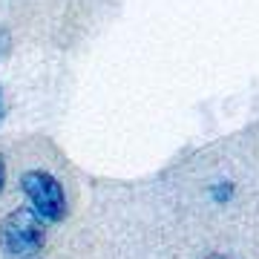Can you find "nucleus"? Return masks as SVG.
Returning a JSON list of instances; mask_svg holds the SVG:
<instances>
[{"instance_id":"nucleus-1","label":"nucleus","mask_w":259,"mask_h":259,"mask_svg":"<svg viewBox=\"0 0 259 259\" xmlns=\"http://www.w3.org/2000/svg\"><path fill=\"white\" fill-rule=\"evenodd\" d=\"M47 245V222L32 207H15L0 222V250L6 259H32Z\"/></svg>"},{"instance_id":"nucleus-2","label":"nucleus","mask_w":259,"mask_h":259,"mask_svg":"<svg viewBox=\"0 0 259 259\" xmlns=\"http://www.w3.org/2000/svg\"><path fill=\"white\" fill-rule=\"evenodd\" d=\"M20 190L26 196L29 207L44 219L47 225H58L66 219L69 213V202H66V190L58 182V176H52L49 170H26L20 176Z\"/></svg>"},{"instance_id":"nucleus-3","label":"nucleus","mask_w":259,"mask_h":259,"mask_svg":"<svg viewBox=\"0 0 259 259\" xmlns=\"http://www.w3.org/2000/svg\"><path fill=\"white\" fill-rule=\"evenodd\" d=\"M210 193H213V199H216V202H228V199H231V193H233V185H231V182H219V185L210 187Z\"/></svg>"},{"instance_id":"nucleus-4","label":"nucleus","mask_w":259,"mask_h":259,"mask_svg":"<svg viewBox=\"0 0 259 259\" xmlns=\"http://www.w3.org/2000/svg\"><path fill=\"white\" fill-rule=\"evenodd\" d=\"M3 187H6V158L0 156V193H3Z\"/></svg>"},{"instance_id":"nucleus-5","label":"nucleus","mask_w":259,"mask_h":259,"mask_svg":"<svg viewBox=\"0 0 259 259\" xmlns=\"http://www.w3.org/2000/svg\"><path fill=\"white\" fill-rule=\"evenodd\" d=\"M6 118V93H3V83H0V124Z\"/></svg>"},{"instance_id":"nucleus-6","label":"nucleus","mask_w":259,"mask_h":259,"mask_svg":"<svg viewBox=\"0 0 259 259\" xmlns=\"http://www.w3.org/2000/svg\"><path fill=\"white\" fill-rule=\"evenodd\" d=\"M207 259H228V256H222V253H210Z\"/></svg>"}]
</instances>
